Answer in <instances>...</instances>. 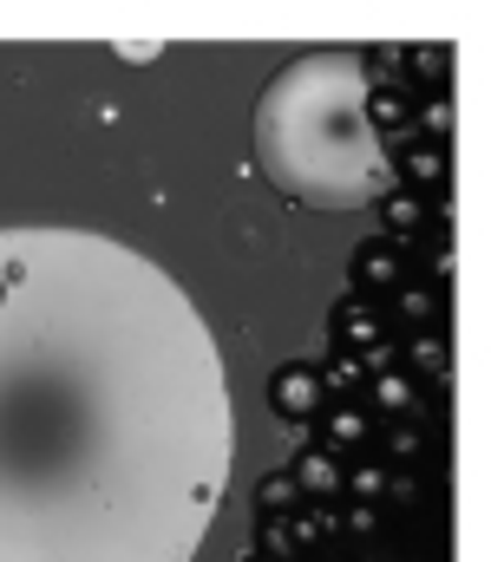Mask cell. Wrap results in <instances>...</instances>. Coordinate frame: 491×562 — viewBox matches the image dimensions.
<instances>
[{
	"label": "cell",
	"mask_w": 491,
	"mask_h": 562,
	"mask_svg": "<svg viewBox=\"0 0 491 562\" xmlns=\"http://www.w3.org/2000/svg\"><path fill=\"white\" fill-rule=\"evenodd\" d=\"M236 451L197 301L92 229H0V562H190Z\"/></svg>",
	"instance_id": "cell-1"
},
{
	"label": "cell",
	"mask_w": 491,
	"mask_h": 562,
	"mask_svg": "<svg viewBox=\"0 0 491 562\" xmlns=\"http://www.w3.org/2000/svg\"><path fill=\"white\" fill-rule=\"evenodd\" d=\"M360 53H302L289 59L256 99V170L269 190L309 210H354L373 203L387 177V144L373 138Z\"/></svg>",
	"instance_id": "cell-2"
},
{
	"label": "cell",
	"mask_w": 491,
	"mask_h": 562,
	"mask_svg": "<svg viewBox=\"0 0 491 562\" xmlns=\"http://www.w3.org/2000/svg\"><path fill=\"white\" fill-rule=\"evenodd\" d=\"M400 281H413V249L406 243H393V236H367L360 249H354V262H347V288L360 294V301H387Z\"/></svg>",
	"instance_id": "cell-3"
},
{
	"label": "cell",
	"mask_w": 491,
	"mask_h": 562,
	"mask_svg": "<svg viewBox=\"0 0 491 562\" xmlns=\"http://www.w3.org/2000/svg\"><path fill=\"white\" fill-rule=\"evenodd\" d=\"M327 334H334V353H354V360H367V367H387V340H393V327H387V314H380L373 301H360V294L334 301Z\"/></svg>",
	"instance_id": "cell-4"
},
{
	"label": "cell",
	"mask_w": 491,
	"mask_h": 562,
	"mask_svg": "<svg viewBox=\"0 0 491 562\" xmlns=\"http://www.w3.org/2000/svg\"><path fill=\"white\" fill-rule=\"evenodd\" d=\"M387 177L413 196H439L453 183V144H433V138H406L387 150Z\"/></svg>",
	"instance_id": "cell-5"
},
{
	"label": "cell",
	"mask_w": 491,
	"mask_h": 562,
	"mask_svg": "<svg viewBox=\"0 0 491 562\" xmlns=\"http://www.w3.org/2000/svg\"><path fill=\"white\" fill-rule=\"evenodd\" d=\"M373 431H380V419L360 406V400H327L322 413H315V451H327V458H367L373 451Z\"/></svg>",
	"instance_id": "cell-6"
},
{
	"label": "cell",
	"mask_w": 491,
	"mask_h": 562,
	"mask_svg": "<svg viewBox=\"0 0 491 562\" xmlns=\"http://www.w3.org/2000/svg\"><path fill=\"white\" fill-rule=\"evenodd\" d=\"M322 406H327L322 373H315L309 360H289V367H276V373H269V413H276L282 425H315Z\"/></svg>",
	"instance_id": "cell-7"
},
{
	"label": "cell",
	"mask_w": 491,
	"mask_h": 562,
	"mask_svg": "<svg viewBox=\"0 0 491 562\" xmlns=\"http://www.w3.org/2000/svg\"><path fill=\"white\" fill-rule=\"evenodd\" d=\"M360 406H367L373 419H380V413H387V419H413V413H420V380L400 373L393 360H387V367H367V393H360Z\"/></svg>",
	"instance_id": "cell-8"
},
{
	"label": "cell",
	"mask_w": 491,
	"mask_h": 562,
	"mask_svg": "<svg viewBox=\"0 0 491 562\" xmlns=\"http://www.w3.org/2000/svg\"><path fill=\"white\" fill-rule=\"evenodd\" d=\"M413 105H420V92L406 86V79H387V86H367V99H360V112H367V125H373V138H400V132H413Z\"/></svg>",
	"instance_id": "cell-9"
},
{
	"label": "cell",
	"mask_w": 491,
	"mask_h": 562,
	"mask_svg": "<svg viewBox=\"0 0 491 562\" xmlns=\"http://www.w3.org/2000/svg\"><path fill=\"white\" fill-rule=\"evenodd\" d=\"M400 373H413V380H446L453 373V334H446V321L400 334Z\"/></svg>",
	"instance_id": "cell-10"
},
{
	"label": "cell",
	"mask_w": 491,
	"mask_h": 562,
	"mask_svg": "<svg viewBox=\"0 0 491 562\" xmlns=\"http://www.w3.org/2000/svg\"><path fill=\"white\" fill-rule=\"evenodd\" d=\"M380 314H387V327H439V288L433 281H400L387 301H380Z\"/></svg>",
	"instance_id": "cell-11"
},
{
	"label": "cell",
	"mask_w": 491,
	"mask_h": 562,
	"mask_svg": "<svg viewBox=\"0 0 491 562\" xmlns=\"http://www.w3.org/2000/svg\"><path fill=\"white\" fill-rule=\"evenodd\" d=\"M373 203H380V223H387L380 236H393V243H406V236H420V229L433 223V196H413V190H400V183H387Z\"/></svg>",
	"instance_id": "cell-12"
},
{
	"label": "cell",
	"mask_w": 491,
	"mask_h": 562,
	"mask_svg": "<svg viewBox=\"0 0 491 562\" xmlns=\"http://www.w3.org/2000/svg\"><path fill=\"white\" fill-rule=\"evenodd\" d=\"M289 477H295V491H302V504H334L341 497V458H327V451H295V464H289Z\"/></svg>",
	"instance_id": "cell-13"
},
{
	"label": "cell",
	"mask_w": 491,
	"mask_h": 562,
	"mask_svg": "<svg viewBox=\"0 0 491 562\" xmlns=\"http://www.w3.org/2000/svg\"><path fill=\"white\" fill-rule=\"evenodd\" d=\"M315 373H322L327 400H360L367 393V360H354V353H327Z\"/></svg>",
	"instance_id": "cell-14"
},
{
	"label": "cell",
	"mask_w": 491,
	"mask_h": 562,
	"mask_svg": "<svg viewBox=\"0 0 491 562\" xmlns=\"http://www.w3.org/2000/svg\"><path fill=\"white\" fill-rule=\"evenodd\" d=\"M373 445L387 451L380 464H420V458H426V431H420V425H406V419H393L387 431H373Z\"/></svg>",
	"instance_id": "cell-15"
},
{
	"label": "cell",
	"mask_w": 491,
	"mask_h": 562,
	"mask_svg": "<svg viewBox=\"0 0 491 562\" xmlns=\"http://www.w3.org/2000/svg\"><path fill=\"white\" fill-rule=\"evenodd\" d=\"M256 510H263V517H289V510H302V491H295V477H289V471L263 477V484H256Z\"/></svg>",
	"instance_id": "cell-16"
},
{
	"label": "cell",
	"mask_w": 491,
	"mask_h": 562,
	"mask_svg": "<svg viewBox=\"0 0 491 562\" xmlns=\"http://www.w3.org/2000/svg\"><path fill=\"white\" fill-rule=\"evenodd\" d=\"M400 66H406L413 79H439V92H446V79H453V53H446V46H420V53H406Z\"/></svg>",
	"instance_id": "cell-17"
},
{
	"label": "cell",
	"mask_w": 491,
	"mask_h": 562,
	"mask_svg": "<svg viewBox=\"0 0 491 562\" xmlns=\"http://www.w3.org/2000/svg\"><path fill=\"white\" fill-rule=\"evenodd\" d=\"M256 562H263V557H256Z\"/></svg>",
	"instance_id": "cell-18"
}]
</instances>
